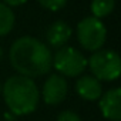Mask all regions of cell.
<instances>
[{
	"label": "cell",
	"instance_id": "6",
	"mask_svg": "<svg viewBox=\"0 0 121 121\" xmlns=\"http://www.w3.org/2000/svg\"><path fill=\"white\" fill-rule=\"evenodd\" d=\"M67 90H69V86L63 76L51 74L43 86V91H41L43 100L48 105H57L66 98Z\"/></svg>",
	"mask_w": 121,
	"mask_h": 121
},
{
	"label": "cell",
	"instance_id": "14",
	"mask_svg": "<svg viewBox=\"0 0 121 121\" xmlns=\"http://www.w3.org/2000/svg\"><path fill=\"white\" fill-rule=\"evenodd\" d=\"M26 2H27V0H4V4L9 6V7L10 6L13 7V6H20V4H23Z\"/></svg>",
	"mask_w": 121,
	"mask_h": 121
},
{
	"label": "cell",
	"instance_id": "3",
	"mask_svg": "<svg viewBox=\"0 0 121 121\" xmlns=\"http://www.w3.org/2000/svg\"><path fill=\"white\" fill-rule=\"evenodd\" d=\"M87 64L93 73V77H95L98 81L117 80L121 73L120 56L114 50H97L91 54Z\"/></svg>",
	"mask_w": 121,
	"mask_h": 121
},
{
	"label": "cell",
	"instance_id": "1",
	"mask_svg": "<svg viewBox=\"0 0 121 121\" xmlns=\"http://www.w3.org/2000/svg\"><path fill=\"white\" fill-rule=\"evenodd\" d=\"M9 58L19 76L29 78L44 76L53 67V54L50 48L30 36L20 37L12 44Z\"/></svg>",
	"mask_w": 121,
	"mask_h": 121
},
{
	"label": "cell",
	"instance_id": "7",
	"mask_svg": "<svg viewBox=\"0 0 121 121\" xmlns=\"http://www.w3.org/2000/svg\"><path fill=\"white\" fill-rule=\"evenodd\" d=\"M100 110L105 118L111 121H120L121 120V88L115 87L101 94Z\"/></svg>",
	"mask_w": 121,
	"mask_h": 121
},
{
	"label": "cell",
	"instance_id": "2",
	"mask_svg": "<svg viewBox=\"0 0 121 121\" xmlns=\"http://www.w3.org/2000/svg\"><path fill=\"white\" fill-rule=\"evenodd\" d=\"M2 93L9 110L14 115H26L33 112L40 100V93L36 83L23 76H13L7 78Z\"/></svg>",
	"mask_w": 121,
	"mask_h": 121
},
{
	"label": "cell",
	"instance_id": "9",
	"mask_svg": "<svg viewBox=\"0 0 121 121\" xmlns=\"http://www.w3.org/2000/svg\"><path fill=\"white\" fill-rule=\"evenodd\" d=\"M71 27L66 23V22H61V20H58V22H54L48 30H47V41L51 47L54 48H61L64 47V44L70 40L71 37Z\"/></svg>",
	"mask_w": 121,
	"mask_h": 121
},
{
	"label": "cell",
	"instance_id": "4",
	"mask_svg": "<svg viewBox=\"0 0 121 121\" xmlns=\"http://www.w3.org/2000/svg\"><path fill=\"white\" fill-rule=\"evenodd\" d=\"M53 67L66 77H76L84 73L87 58L74 47H61L53 56Z\"/></svg>",
	"mask_w": 121,
	"mask_h": 121
},
{
	"label": "cell",
	"instance_id": "12",
	"mask_svg": "<svg viewBox=\"0 0 121 121\" xmlns=\"http://www.w3.org/2000/svg\"><path fill=\"white\" fill-rule=\"evenodd\" d=\"M37 2L47 10L57 12L60 9H63L67 3V0H37Z\"/></svg>",
	"mask_w": 121,
	"mask_h": 121
},
{
	"label": "cell",
	"instance_id": "15",
	"mask_svg": "<svg viewBox=\"0 0 121 121\" xmlns=\"http://www.w3.org/2000/svg\"><path fill=\"white\" fill-rule=\"evenodd\" d=\"M2 57H3V50H2V47H0V60H2Z\"/></svg>",
	"mask_w": 121,
	"mask_h": 121
},
{
	"label": "cell",
	"instance_id": "8",
	"mask_svg": "<svg viewBox=\"0 0 121 121\" xmlns=\"http://www.w3.org/2000/svg\"><path fill=\"white\" fill-rule=\"evenodd\" d=\"M76 91L78 95L87 101H95L103 94L101 83L93 76H83L76 83Z\"/></svg>",
	"mask_w": 121,
	"mask_h": 121
},
{
	"label": "cell",
	"instance_id": "13",
	"mask_svg": "<svg viewBox=\"0 0 121 121\" xmlns=\"http://www.w3.org/2000/svg\"><path fill=\"white\" fill-rule=\"evenodd\" d=\"M57 121H81V120L78 114H76L74 111H63L57 117Z\"/></svg>",
	"mask_w": 121,
	"mask_h": 121
},
{
	"label": "cell",
	"instance_id": "11",
	"mask_svg": "<svg viewBox=\"0 0 121 121\" xmlns=\"http://www.w3.org/2000/svg\"><path fill=\"white\" fill-rule=\"evenodd\" d=\"M115 7V0H93L91 2V12H93V17L95 19H103L105 16H108Z\"/></svg>",
	"mask_w": 121,
	"mask_h": 121
},
{
	"label": "cell",
	"instance_id": "16",
	"mask_svg": "<svg viewBox=\"0 0 121 121\" xmlns=\"http://www.w3.org/2000/svg\"><path fill=\"white\" fill-rule=\"evenodd\" d=\"M0 90H2V87H0Z\"/></svg>",
	"mask_w": 121,
	"mask_h": 121
},
{
	"label": "cell",
	"instance_id": "10",
	"mask_svg": "<svg viewBox=\"0 0 121 121\" xmlns=\"http://www.w3.org/2000/svg\"><path fill=\"white\" fill-rule=\"evenodd\" d=\"M14 26V13L13 10L6 6L4 3H0V37H3L12 31Z\"/></svg>",
	"mask_w": 121,
	"mask_h": 121
},
{
	"label": "cell",
	"instance_id": "5",
	"mask_svg": "<svg viewBox=\"0 0 121 121\" xmlns=\"http://www.w3.org/2000/svg\"><path fill=\"white\" fill-rule=\"evenodd\" d=\"M107 39V30L101 20L86 17L77 24V40L88 51L100 50Z\"/></svg>",
	"mask_w": 121,
	"mask_h": 121
}]
</instances>
